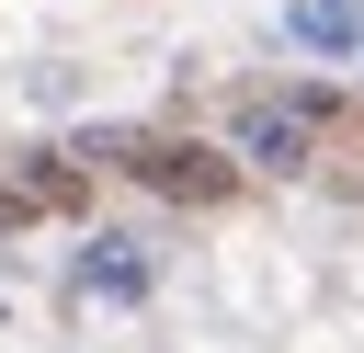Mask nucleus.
Returning <instances> with one entry per match:
<instances>
[{
  "label": "nucleus",
  "mask_w": 364,
  "mask_h": 353,
  "mask_svg": "<svg viewBox=\"0 0 364 353\" xmlns=\"http://www.w3.org/2000/svg\"><path fill=\"white\" fill-rule=\"evenodd\" d=\"M125 171L148 194H171V205H228L239 194V159L228 148H193V137H148V148H125Z\"/></svg>",
  "instance_id": "obj_1"
},
{
  "label": "nucleus",
  "mask_w": 364,
  "mask_h": 353,
  "mask_svg": "<svg viewBox=\"0 0 364 353\" xmlns=\"http://www.w3.org/2000/svg\"><path fill=\"white\" fill-rule=\"evenodd\" d=\"M307 148H318V102H250L239 114V159L250 171H307Z\"/></svg>",
  "instance_id": "obj_2"
},
{
  "label": "nucleus",
  "mask_w": 364,
  "mask_h": 353,
  "mask_svg": "<svg viewBox=\"0 0 364 353\" xmlns=\"http://www.w3.org/2000/svg\"><path fill=\"white\" fill-rule=\"evenodd\" d=\"M284 23H296V46H307V57H341V46H364V11H353V0H296Z\"/></svg>",
  "instance_id": "obj_3"
},
{
  "label": "nucleus",
  "mask_w": 364,
  "mask_h": 353,
  "mask_svg": "<svg viewBox=\"0 0 364 353\" xmlns=\"http://www.w3.org/2000/svg\"><path fill=\"white\" fill-rule=\"evenodd\" d=\"M91 285H102V296H136V285H148V262H136L125 239H102V262H91Z\"/></svg>",
  "instance_id": "obj_4"
}]
</instances>
